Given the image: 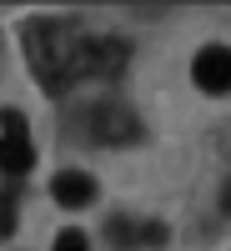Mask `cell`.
Listing matches in <instances>:
<instances>
[{"label":"cell","mask_w":231,"mask_h":251,"mask_svg":"<svg viewBox=\"0 0 231 251\" xmlns=\"http://www.w3.org/2000/svg\"><path fill=\"white\" fill-rule=\"evenodd\" d=\"M20 46H26V60H30L35 80H40V91L66 96L76 80H86V50H91V35H80L71 20H55V15L26 20Z\"/></svg>","instance_id":"6da1fadb"},{"label":"cell","mask_w":231,"mask_h":251,"mask_svg":"<svg viewBox=\"0 0 231 251\" xmlns=\"http://www.w3.org/2000/svg\"><path fill=\"white\" fill-rule=\"evenodd\" d=\"M86 141H101V146H131L141 141V116L126 106V100H96L86 106Z\"/></svg>","instance_id":"7a4b0ae2"},{"label":"cell","mask_w":231,"mask_h":251,"mask_svg":"<svg viewBox=\"0 0 231 251\" xmlns=\"http://www.w3.org/2000/svg\"><path fill=\"white\" fill-rule=\"evenodd\" d=\"M191 80L206 96H231V46H201L191 60Z\"/></svg>","instance_id":"3957f363"},{"label":"cell","mask_w":231,"mask_h":251,"mask_svg":"<svg viewBox=\"0 0 231 251\" xmlns=\"http://www.w3.org/2000/svg\"><path fill=\"white\" fill-rule=\"evenodd\" d=\"M126 66H131V46H126L121 35H91V50H86V75H126Z\"/></svg>","instance_id":"277c9868"},{"label":"cell","mask_w":231,"mask_h":251,"mask_svg":"<svg viewBox=\"0 0 231 251\" xmlns=\"http://www.w3.org/2000/svg\"><path fill=\"white\" fill-rule=\"evenodd\" d=\"M51 196H55V206H66V211H80V206L96 201V181L86 171H60L51 181Z\"/></svg>","instance_id":"5b68a950"},{"label":"cell","mask_w":231,"mask_h":251,"mask_svg":"<svg viewBox=\"0 0 231 251\" xmlns=\"http://www.w3.org/2000/svg\"><path fill=\"white\" fill-rule=\"evenodd\" d=\"M35 166V146L26 136H0V171H10V176H26Z\"/></svg>","instance_id":"8992f818"},{"label":"cell","mask_w":231,"mask_h":251,"mask_svg":"<svg viewBox=\"0 0 231 251\" xmlns=\"http://www.w3.org/2000/svg\"><path fill=\"white\" fill-rule=\"evenodd\" d=\"M106 241H111L116 251H131V246L141 241V226H136L131 216H111V221H106Z\"/></svg>","instance_id":"52a82bcc"},{"label":"cell","mask_w":231,"mask_h":251,"mask_svg":"<svg viewBox=\"0 0 231 251\" xmlns=\"http://www.w3.org/2000/svg\"><path fill=\"white\" fill-rule=\"evenodd\" d=\"M55 251H91V241H86V231H80V226H66V231L55 236Z\"/></svg>","instance_id":"ba28073f"},{"label":"cell","mask_w":231,"mask_h":251,"mask_svg":"<svg viewBox=\"0 0 231 251\" xmlns=\"http://www.w3.org/2000/svg\"><path fill=\"white\" fill-rule=\"evenodd\" d=\"M141 241H146V246H166V241H171L166 221H146V226H141Z\"/></svg>","instance_id":"9c48e42d"},{"label":"cell","mask_w":231,"mask_h":251,"mask_svg":"<svg viewBox=\"0 0 231 251\" xmlns=\"http://www.w3.org/2000/svg\"><path fill=\"white\" fill-rule=\"evenodd\" d=\"M10 231H15V201L0 191V236H10Z\"/></svg>","instance_id":"30bf717a"},{"label":"cell","mask_w":231,"mask_h":251,"mask_svg":"<svg viewBox=\"0 0 231 251\" xmlns=\"http://www.w3.org/2000/svg\"><path fill=\"white\" fill-rule=\"evenodd\" d=\"M0 131L5 136H26V116L20 111H0Z\"/></svg>","instance_id":"8fae6325"},{"label":"cell","mask_w":231,"mask_h":251,"mask_svg":"<svg viewBox=\"0 0 231 251\" xmlns=\"http://www.w3.org/2000/svg\"><path fill=\"white\" fill-rule=\"evenodd\" d=\"M221 211L231 216V176H226V186H221Z\"/></svg>","instance_id":"7c38bea8"}]
</instances>
